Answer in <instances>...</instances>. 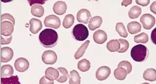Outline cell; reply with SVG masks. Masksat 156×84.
<instances>
[{
	"label": "cell",
	"mask_w": 156,
	"mask_h": 84,
	"mask_svg": "<svg viewBox=\"0 0 156 84\" xmlns=\"http://www.w3.org/2000/svg\"><path fill=\"white\" fill-rule=\"evenodd\" d=\"M39 84H54V81L49 80L45 76H44L39 81Z\"/></svg>",
	"instance_id": "d590c367"
},
{
	"label": "cell",
	"mask_w": 156,
	"mask_h": 84,
	"mask_svg": "<svg viewBox=\"0 0 156 84\" xmlns=\"http://www.w3.org/2000/svg\"><path fill=\"white\" fill-rule=\"evenodd\" d=\"M14 25L10 21L5 20L1 23V33L4 36H9L12 35L14 31Z\"/></svg>",
	"instance_id": "52a82bcc"
},
{
	"label": "cell",
	"mask_w": 156,
	"mask_h": 84,
	"mask_svg": "<svg viewBox=\"0 0 156 84\" xmlns=\"http://www.w3.org/2000/svg\"><path fill=\"white\" fill-rule=\"evenodd\" d=\"M134 42L137 44H146L149 41V36L144 32L134 37Z\"/></svg>",
	"instance_id": "f546056e"
},
{
	"label": "cell",
	"mask_w": 156,
	"mask_h": 84,
	"mask_svg": "<svg viewBox=\"0 0 156 84\" xmlns=\"http://www.w3.org/2000/svg\"><path fill=\"white\" fill-rule=\"evenodd\" d=\"M132 1H123L122 3V6H124L127 7L129 5H130L132 3Z\"/></svg>",
	"instance_id": "ab89813d"
},
{
	"label": "cell",
	"mask_w": 156,
	"mask_h": 84,
	"mask_svg": "<svg viewBox=\"0 0 156 84\" xmlns=\"http://www.w3.org/2000/svg\"><path fill=\"white\" fill-rule=\"evenodd\" d=\"M93 39L94 41L97 44H104L107 40V34L104 31L98 30L94 33Z\"/></svg>",
	"instance_id": "4fadbf2b"
},
{
	"label": "cell",
	"mask_w": 156,
	"mask_h": 84,
	"mask_svg": "<svg viewBox=\"0 0 156 84\" xmlns=\"http://www.w3.org/2000/svg\"><path fill=\"white\" fill-rule=\"evenodd\" d=\"M91 64L88 60L83 59L79 61L78 63V68L80 71L86 72L90 70Z\"/></svg>",
	"instance_id": "484cf974"
},
{
	"label": "cell",
	"mask_w": 156,
	"mask_h": 84,
	"mask_svg": "<svg viewBox=\"0 0 156 84\" xmlns=\"http://www.w3.org/2000/svg\"><path fill=\"white\" fill-rule=\"evenodd\" d=\"M69 77V84H81V77L77 71L74 70L71 71Z\"/></svg>",
	"instance_id": "603a6c76"
},
{
	"label": "cell",
	"mask_w": 156,
	"mask_h": 84,
	"mask_svg": "<svg viewBox=\"0 0 156 84\" xmlns=\"http://www.w3.org/2000/svg\"><path fill=\"white\" fill-rule=\"evenodd\" d=\"M156 29H154L153 31H152V34H151V39H152V42H153L154 44H156Z\"/></svg>",
	"instance_id": "74e56055"
},
{
	"label": "cell",
	"mask_w": 156,
	"mask_h": 84,
	"mask_svg": "<svg viewBox=\"0 0 156 84\" xmlns=\"http://www.w3.org/2000/svg\"><path fill=\"white\" fill-rule=\"evenodd\" d=\"M136 3H137V4L141 5V6H147L149 5V3L150 2V0H141V1H136Z\"/></svg>",
	"instance_id": "8d00e7d4"
},
{
	"label": "cell",
	"mask_w": 156,
	"mask_h": 84,
	"mask_svg": "<svg viewBox=\"0 0 156 84\" xmlns=\"http://www.w3.org/2000/svg\"><path fill=\"white\" fill-rule=\"evenodd\" d=\"M14 56L13 49L9 47H2L1 49V61L8 62L11 61Z\"/></svg>",
	"instance_id": "9c48e42d"
},
{
	"label": "cell",
	"mask_w": 156,
	"mask_h": 84,
	"mask_svg": "<svg viewBox=\"0 0 156 84\" xmlns=\"http://www.w3.org/2000/svg\"><path fill=\"white\" fill-rule=\"evenodd\" d=\"M74 22H75L74 16L72 14H68L66 15L64 18L62 25L66 29H68L73 26V25L74 24Z\"/></svg>",
	"instance_id": "f1b7e54d"
},
{
	"label": "cell",
	"mask_w": 156,
	"mask_h": 84,
	"mask_svg": "<svg viewBox=\"0 0 156 84\" xmlns=\"http://www.w3.org/2000/svg\"><path fill=\"white\" fill-rule=\"evenodd\" d=\"M127 28L129 33L132 34H135L139 33L142 29L141 25L136 21L130 22L127 24Z\"/></svg>",
	"instance_id": "ac0fdd59"
},
{
	"label": "cell",
	"mask_w": 156,
	"mask_h": 84,
	"mask_svg": "<svg viewBox=\"0 0 156 84\" xmlns=\"http://www.w3.org/2000/svg\"><path fill=\"white\" fill-rule=\"evenodd\" d=\"M90 42V40H87L85 43L83 44L81 47H80V48L78 49L77 52H76L75 56H74L75 59L78 60L80 58H81V57H83V55H84L86 49L88 47Z\"/></svg>",
	"instance_id": "d4e9b609"
},
{
	"label": "cell",
	"mask_w": 156,
	"mask_h": 84,
	"mask_svg": "<svg viewBox=\"0 0 156 84\" xmlns=\"http://www.w3.org/2000/svg\"><path fill=\"white\" fill-rule=\"evenodd\" d=\"M118 67H122V68H124L127 72V75L130 73L132 71V65L130 62L129 61H123L119 63L118 65Z\"/></svg>",
	"instance_id": "1f68e13d"
},
{
	"label": "cell",
	"mask_w": 156,
	"mask_h": 84,
	"mask_svg": "<svg viewBox=\"0 0 156 84\" xmlns=\"http://www.w3.org/2000/svg\"><path fill=\"white\" fill-rule=\"evenodd\" d=\"M31 13L33 16L41 18L44 16V9L41 5L35 4L31 7Z\"/></svg>",
	"instance_id": "d6986e66"
},
{
	"label": "cell",
	"mask_w": 156,
	"mask_h": 84,
	"mask_svg": "<svg viewBox=\"0 0 156 84\" xmlns=\"http://www.w3.org/2000/svg\"><path fill=\"white\" fill-rule=\"evenodd\" d=\"M12 39V35L9 36H4L1 35V44L2 45L9 44L11 42Z\"/></svg>",
	"instance_id": "e575fe53"
},
{
	"label": "cell",
	"mask_w": 156,
	"mask_h": 84,
	"mask_svg": "<svg viewBox=\"0 0 156 84\" xmlns=\"http://www.w3.org/2000/svg\"><path fill=\"white\" fill-rule=\"evenodd\" d=\"M91 15L89 11L87 9H82L80 10L77 15L78 22L84 24H88L91 19Z\"/></svg>",
	"instance_id": "8fae6325"
},
{
	"label": "cell",
	"mask_w": 156,
	"mask_h": 84,
	"mask_svg": "<svg viewBox=\"0 0 156 84\" xmlns=\"http://www.w3.org/2000/svg\"><path fill=\"white\" fill-rule=\"evenodd\" d=\"M111 74V70L107 66L99 68L96 72V78L99 81H104L108 78Z\"/></svg>",
	"instance_id": "30bf717a"
},
{
	"label": "cell",
	"mask_w": 156,
	"mask_h": 84,
	"mask_svg": "<svg viewBox=\"0 0 156 84\" xmlns=\"http://www.w3.org/2000/svg\"><path fill=\"white\" fill-rule=\"evenodd\" d=\"M140 21L144 28L147 30L153 27L156 23L155 17L150 14L143 15L140 17Z\"/></svg>",
	"instance_id": "277c9868"
},
{
	"label": "cell",
	"mask_w": 156,
	"mask_h": 84,
	"mask_svg": "<svg viewBox=\"0 0 156 84\" xmlns=\"http://www.w3.org/2000/svg\"><path fill=\"white\" fill-rule=\"evenodd\" d=\"M72 35L76 40L82 41L88 37L89 31L84 25L79 24L76 25L73 29Z\"/></svg>",
	"instance_id": "3957f363"
},
{
	"label": "cell",
	"mask_w": 156,
	"mask_h": 84,
	"mask_svg": "<svg viewBox=\"0 0 156 84\" xmlns=\"http://www.w3.org/2000/svg\"><path fill=\"white\" fill-rule=\"evenodd\" d=\"M120 42V48L117 52L119 53H124L127 51L129 48V43L126 40L123 39H119Z\"/></svg>",
	"instance_id": "d6a6232c"
},
{
	"label": "cell",
	"mask_w": 156,
	"mask_h": 84,
	"mask_svg": "<svg viewBox=\"0 0 156 84\" xmlns=\"http://www.w3.org/2000/svg\"><path fill=\"white\" fill-rule=\"evenodd\" d=\"M58 33L51 29H45L39 34V40L41 44L45 48H52L58 43Z\"/></svg>",
	"instance_id": "6da1fadb"
},
{
	"label": "cell",
	"mask_w": 156,
	"mask_h": 84,
	"mask_svg": "<svg viewBox=\"0 0 156 84\" xmlns=\"http://www.w3.org/2000/svg\"><path fill=\"white\" fill-rule=\"evenodd\" d=\"M1 84H21L19 81L18 75H12L9 78H4L1 79Z\"/></svg>",
	"instance_id": "83f0119b"
},
{
	"label": "cell",
	"mask_w": 156,
	"mask_h": 84,
	"mask_svg": "<svg viewBox=\"0 0 156 84\" xmlns=\"http://www.w3.org/2000/svg\"><path fill=\"white\" fill-rule=\"evenodd\" d=\"M149 84V83H143V84Z\"/></svg>",
	"instance_id": "60d3db41"
},
{
	"label": "cell",
	"mask_w": 156,
	"mask_h": 84,
	"mask_svg": "<svg viewBox=\"0 0 156 84\" xmlns=\"http://www.w3.org/2000/svg\"><path fill=\"white\" fill-rule=\"evenodd\" d=\"M14 67L16 71L20 72H24L28 69L29 62L27 59L24 58H20L15 61Z\"/></svg>",
	"instance_id": "ba28073f"
},
{
	"label": "cell",
	"mask_w": 156,
	"mask_h": 84,
	"mask_svg": "<svg viewBox=\"0 0 156 84\" xmlns=\"http://www.w3.org/2000/svg\"><path fill=\"white\" fill-rule=\"evenodd\" d=\"M106 47L107 49L110 52L118 51L120 48V42L119 40L113 39L107 43Z\"/></svg>",
	"instance_id": "7402d4cb"
},
{
	"label": "cell",
	"mask_w": 156,
	"mask_h": 84,
	"mask_svg": "<svg viewBox=\"0 0 156 84\" xmlns=\"http://www.w3.org/2000/svg\"><path fill=\"white\" fill-rule=\"evenodd\" d=\"M59 76V72L55 68L49 67L45 72V77L51 81L56 80Z\"/></svg>",
	"instance_id": "2e32d148"
},
{
	"label": "cell",
	"mask_w": 156,
	"mask_h": 84,
	"mask_svg": "<svg viewBox=\"0 0 156 84\" xmlns=\"http://www.w3.org/2000/svg\"><path fill=\"white\" fill-rule=\"evenodd\" d=\"M42 61L46 65H54L58 60L57 55L54 51H46L42 54Z\"/></svg>",
	"instance_id": "8992f818"
},
{
	"label": "cell",
	"mask_w": 156,
	"mask_h": 84,
	"mask_svg": "<svg viewBox=\"0 0 156 84\" xmlns=\"http://www.w3.org/2000/svg\"><path fill=\"white\" fill-rule=\"evenodd\" d=\"M13 74H14V69L12 65H5L1 67V78H9L12 76Z\"/></svg>",
	"instance_id": "e0dca14e"
},
{
	"label": "cell",
	"mask_w": 156,
	"mask_h": 84,
	"mask_svg": "<svg viewBox=\"0 0 156 84\" xmlns=\"http://www.w3.org/2000/svg\"><path fill=\"white\" fill-rule=\"evenodd\" d=\"M58 71L59 72V76L58 78L56 79V81L61 83H64L67 81L69 78V74L67 69L62 67L58 68Z\"/></svg>",
	"instance_id": "44dd1931"
},
{
	"label": "cell",
	"mask_w": 156,
	"mask_h": 84,
	"mask_svg": "<svg viewBox=\"0 0 156 84\" xmlns=\"http://www.w3.org/2000/svg\"><path fill=\"white\" fill-rule=\"evenodd\" d=\"M130 55L135 61L143 62L149 57V50L145 45L138 44L132 48Z\"/></svg>",
	"instance_id": "7a4b0ae2"
},
{
	"label": "cell",
	"mask_w": 156,
	"mask_h": 84,
	"mask_svg": "<svg viewBox=\"0 0 156 84\" xmlns=\"http://www.w3.org/2000/svg\"><path fill=\"white\" fill-rule=\"evenodd\" d=\"M143 78L147 81H155L156 80V70L153 68H147L144 72Z\"/></svg>",
	"instance_id": "ffe728a7"
},
{
	"label": "cell",
	"mask_w": 156,
	"mask_h": 84,
	"mask_svg": "<svg viewBox=\"0 0 156 84\" xmlns=\"http://www.w3.org/2000/svg\"><path fill=\"white\" fill-rule=\"evenodd\" d=\"M156 2L155 1L152 3L151 6H150V10L153 13L156 14Z\"/></svg>",
	"instance_id": "f35d334b"
},
{
	"label": "cell",
	"mask_w": 156,
	"mask_h": 84,
	"mask_svg": "<svg viewBox=\"0 0 156 84\" xmlns=\"http://www.w3.org/2000/svg\"><path fill=\"white\" fill-rule=\"evenodd\" d=\"M9 20L11 22L13 23V24H15V20L14 18L11 15L8 14V13H5L4 14L2 15L1 17V21L2 22L3 21Z\"/></svg>",
	"instance_id": "836d02e7"
},
{
	"label": "cell",
	"mask_w": 156,
	"mask_h": 84,
	"mask_svg": "<svg viewBox=\"0 0 156 84\" xmlns=\"http://www.w3.org/2000/svg\"><path fill=\"white\" fill-rule=\"evenodd\" d=\"M29 24L30 25V31L34 34L38 33L42 29V22L39 19L32 18L29 21Z\"/></svg>",
	"instance_id": "7c38bea8"
},
{
	"label": "cell",
	"mask_w": 156,
	"mask_h": 84,
	"mask_svg": "<svg viewBox=\"0 0 156 84\" xmlns=\"http://www.w3.org/2000/svg\"><path fill=\"white\" fill-rule=\"evenodd\" d=\"M44 24L47 27L58 29L61 26V21L58 16L54 15H51L45 18Z\"/></svg>",
	"instance_id": "5b68a950"
},
{
	"label": "cell",
	"mask_w": 156,
	"mask_h": 84,
	"mask_svg": "<svg viewBox=\"0 0 156 84\" xmlns=\"http://www.w3.org/2000/svg\"><path fill=\"white\" fill-rule=\"evenodd\" d=\"M67 6L65 2L58 1L54 4L53 10L55 13L58 15H62L66 12Z\"/></svg>",
	"instance_id": "5bb4252c"
},
{
	"label": "cell",
	"mask_w": 156,
	"mask_h": 84,
	"mask_svg": "<svg viewBox=\"0 0 156 84\" xmlns=\"http://www.w3.org/2000/svg\"><path fill=\"white\" fill-rule=\"evenodd\" d=\"M142 13V9L139 6H134L131 8L129 12V17L130 19H136L140 16Z\"/></svg>",
	"instance_id": "4316f807"
},
{
	"label": "cell",
	"mask_w": 156,
	"mask_h": 84,
	"mask_svg": "<svg viewBox=\"0 0 156 84\" xmlns=\"http://www.w3.org/2000/svg\"><path fill=\"white\" fill-rule=\"evenodd\" d=\"M102 18L100 16H95L90 20L89 28L91 30H94L100 27L102 23Z\"/></svg>",
	"instance_id": "9a60e30c"
},
{
	"label": "cell",
	"mask_w": 156,
	"mask_h": 84,
	"mask_svg": "<svg viewBox=\"0 0 156 84\" xmlns=\"http://www.w3.org/2000/svg\"><path fill=\"white\" fill-rule=\"evenodd\" d=\"M115 29L117 33L120 36H122L123 37H127L128 36V33L125 28L124 24L122 23H118L116 24Z\"/></svg>",
	"instance_id": "4dcf8cb0"
},
{
	"label": "cell",
	"mask_w": 156,
	"mask_h": 84,
	"mask_svg": "<svg viewBox=\"0 0 156 84\" xmlns=\"http://www.w3.org/2000/svg\"><path fill=\"white\" fill-rule=\"evenodd\" d=\"M127 75L126 70L122 67H117V68L114 70V77L117 80L121 81L125 80Z\"/></svg>",
	"instance_id": "cb8c5ba5"
}]
</instances>
